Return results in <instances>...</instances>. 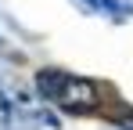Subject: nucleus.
Here are the masks:
<instances>
[{
	"label": "nucleus",
	"mask_w": 133,
	"mask_h": 130,
	"mask_svg": "<svg viewBox=\"0 0 133 130\" xmlns=\"http://www.w3.org/2000/svg\"><path fill=\"white\" fill-rule=\"evenodd\" d=\"M36 90H40L54 108L72 112V116H83V112H97V108H101V90H97V83L87 80V76L65 72V69H40V72H36Z\"/></svg>",
	"instance_id": "f257e3e1"
},
{
	"label": "nucleus",
	"mask_w": 133,
	"mask_h": 130,
	"mask_svg": "<svg viewBox=\"0 0 133 130\" xmlns=\"http://www.w3.org/2000/svg\"><path fill=\"white\" fill-rule=\"evenodd\" d=\"M87 7H94V11H101V15H108V18H122L126 15V4H119V0H83Z\"/></svg>",
	"instance_id": "f03ea898"
},
{
	"label": "nucleus",
	"mask_w": 133,
	"mask_h": 130,
	"mask_svg": "<svg viewBox=\"0 0 133 130\" xmlns=\"http://www.w3.org/2000/svg\"><path fill=\"white\" fill-rule=\"evenodd\" d=\"M7 123H11V105H7L4 94H0V130H7Z\"/></svg>",
	"instance_id": "7ed1b4c3"
},
{
	"label": "nucleus",
	"mask_w": 133,
	"mask_h": 130,
	"mask_svg": "<svg viewBox=\"0 0 133 130\" xmlns=\"http://www.w3.org/2000/svg\"><path fill=\"white\" fill-rule=\"evenodd\" d=\"M122 127H126V130H133V119H122Z\"/></svg>",
	"instance_id": "20e7f679"
}]
</instances>
